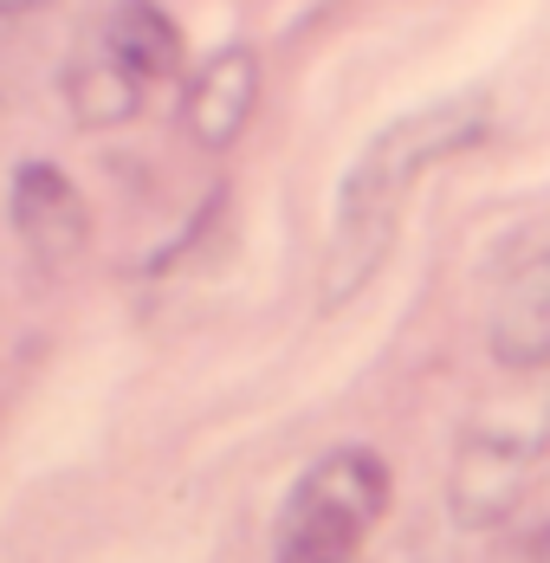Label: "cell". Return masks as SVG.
<instances>
[{
  "instance_id": "52a82bcc",
  "label": "cell",
  "mask_w": 550,
  "mask_h": 563,
  "mask_svg": "<svg viewBox=\"0 0 550 563\" xmlns=\"http://www.w3.org/2000/svg\"><path fill=\"white\" fill-rule=\"evenodd\" d=\"M65 98H72V117L85 130H117L143 111L150 98V71L123 53V40L98 20V33L72 53V71H65Z\"/></svg>"
},
{
  "instance_id": "3957f363",
  "label": "cell",
  "mask_w": 550,
  "mask_h": 563,
  "mask_svg": "<svg viewBox=\"0 0 550 563\" xmlns=\"http://www.w3.org/2000/svg\"><path fill=\"white\" fill-rule=\"evenodd\" d=\"M550 460V389H518L512 401L486 408L466 441L453 453V479L447 499L460 525H498L525 499V486L538 479Z\"/></svg>"
},
{
  "instance_id": "ba28073f",
  "label": "cell",
  "mask_w": 550,
  "mask_h": 563,
  "mask_svg": "<svg viewBox=\"0 0 550 563\" xmlns=\"http://www.w3.org/2000/svg\"><path fill=\"white\" fill-rule=\"evenodd\" d=\"M33 7H46V0H0V13H33Z\"/></svg>"
},
{
  "instance_id": "5b68a950",
  "label": "cell",
  "mask_w": 550,
  "mask_h": 563,
  "mask_svg": "<svg viewBox=\"0 0 550 563\" xmlns=\"http://www.w3.org/2000/svg\"><path fill=\"white\" fill-rule=\"evenodd\" d=\"M253 111H260V53H253V46H220V53L188 78L182 130H188L201 150H227V143L246 136Z\"/></svg>"
},
{
  "instance_id": "277c9868",
  "label": "cell",
  "mask_w": 550,
  "mask_h": 563,
  "mask_svg": "<svg viewBox=\"0 0 550 563\" xmlns=\"http://www.w3.org/2000/svg\"><path fill=\"white\" fill-rule=\"evenodd\" d=\"M13 233L40 273H65L72 260H85L91 214H85V195L72 188V175L53 163H20L13 169Z\"/></svg>"
},
{
  "instance_id": "8992f818",
  "label": "cell",
  "mask_w": 550,
  "mask_h": 563,
  "mask_svg": "<svg viewBox=\"0 0 550 563\" xmlns=\"http://www.w3.org/2000/svg\"><path fill=\"white\" fill-rule=\"evenodd\" d=\"M486 350L512 376L550 369V246L531 253L512 279L498 285L493 318H486Z\"/></svg>"
},
{
  "instance_id": "6da1fadb",
  "label": "cell",
  "mask_w": 550,
  "mask_h": 563,
  "mask_svg": "<svg viewBox=\"0 0 550 563\" xmlns=\"http://www.w3.org/2000/svg\"><path fill=\"white\" fill-rule=\"evenodd\" d=\"M493 104L480 91L466 98H440L428 111H408L383 123L363 156L350 163L343 188H337V227H330V253H324V305H343L356 285H370V273L388 260L395 227L408 214L415 181L466 150L486 143Z\"/></svg>"
},
{
  "instance_id": "7a4b0ae2",
  "label": "cell",
  "mask_w": 550,
  "mask_h": 563,
  "mask_svg": "<svg viewBox=\"0 0 550 563\" xmlns=\"http://www.w3.org/2000/svg\"><path fill=\"white\" fill-rule=\"evenodd\" d=\"M388 511V466L370 448H337L298 473L273 525L278 563H350Z\"/></svg>"
}]
</instances>
